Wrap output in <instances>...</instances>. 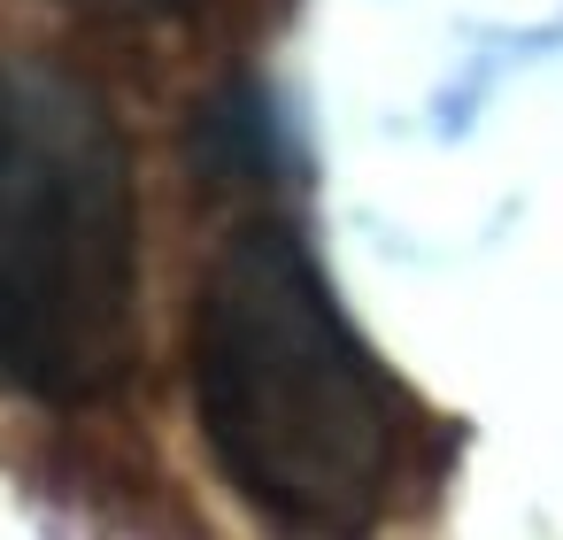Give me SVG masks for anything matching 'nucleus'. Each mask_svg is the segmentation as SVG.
I'll use <instances>...</instances> for the list:
<instances>
[{
  "label": "nucleus",
  "mask_w": 563,
  "mask_h": 540,
  "mask_svg": "<svg viewBox=\"0 0 563 540\" xmlns=\"http://www.w3.org/2000/svg\"><path fill=\"white\" fill-rule=\"evenodd\" d=\"M140 348V209L109 109L0 55V394L101 401Z\"/></svg>",
  "instance_id": "obj_2"
},
{
  "label": "nucleus",
  "mask_w": 563,
  "mask_h": 540,
  "mask_svg": "<svg viewBox=\"0 0 563 540\" xmlns=\"http://www.w3.org/2000/svg\"><path fill=\"white\" fill-rule=\"evenodd\" d=\"M194 409L217 471L286 532L363 540L394 502L409 409L286 224L217 247L194 294Z\"/></svg>",
  "instance_id": "obj_1"
}]
</instances>
